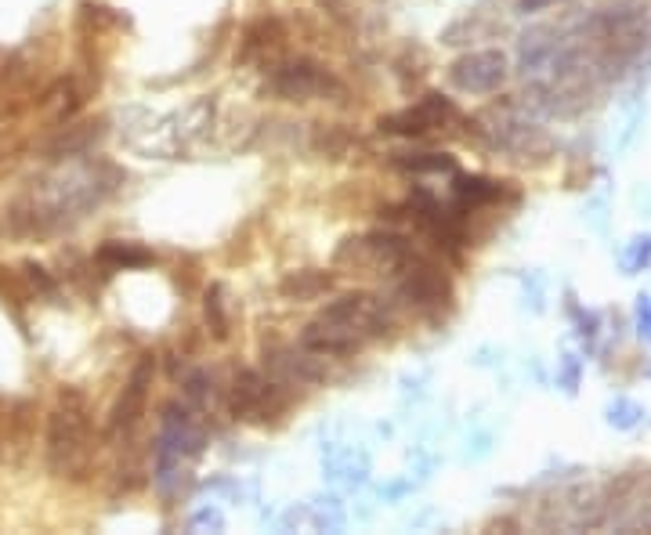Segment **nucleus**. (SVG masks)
<instances>
[{
    "label": "nucleus",
    "mask_w": 651,
    "mask_h": 535,
    "mask_svg": "<svg viewBox=\"0 0 651 535\" xmlns=\"http://www.w3.org/2000/svg\"><path fill=\"white\" fill-rule=\"evenodd\" d=\"M102 257L105 264H113V268H138V264H149L152 261V254L149 250H142V246H134V243H105L102 246Z\"/></svg>",
    "instance_id": "10"
},
{
    "label": "nucleus",
    "mask_w": 651,
    "mask_h": 535,
    "mask_svg": "<svg viewBox=\"0 0 651 535\" xmlns=\"http://www.w3.org/2000/svg\"><path fill=\"white\" fill-rule=\"evenodd\" d=\"M149 373H152V358H145L142 366L134 369L131 384H127L120 405H116L113 431H131L134 423H138V416H142V405H145V384H149Z\"/></svg>",
    "instance_id": "8"
},
{
    "label": "nucleus",
    "mask_w": 651,
    "mask_h": 535,
    "mask_svg": "<svg viewBox=\"0 0 651 535\" xmlns=\"http://www.w3.org/2000/svg\"><path fill=\"white\" fill-rule=\"evenodd\" d=\"M91 456V420H87V402L76 391L62 395V405L51 413L48 431V460L58 474H76L87 467Z\"/></svg>",
    "instance_id": "2"
},
{
    "label": "nucleus",
    "mask_w": 651,
    "mask_h": 535,
    "mask_svg": "<svg viewBox=\"0 0 651 535\" xmlns=\"http://www.w3.org/2000/svg\"><path fill=\"white\" fill-rule=\"evenodd\" d=\"M384 326L387 319L373 293H348L304 329V348L315 355H351L369 337H380Z\"/></svg>",
    "instance_id": "1"
},
{
    "label": "nucleus",
    "mask_w": 651,
    "mask_h": 535,
    "mask_svg": "<svg viewBox=\"0 0 651 535\" xmlns=\"http://www.w3.org/2000/svg\"><path fill=\"white\" fill-rule=\"evenodd\" d=\"M406 264H402V268H406ZM402 293H406L413 304H420V308H438L442 301H449V282L442 279V272H438L434 264L413 261V268H406Z\"/></svg>",
    "instance_id": "6"
},
{
    "label": "nucleus",
    "mask_w": 651,
    "mask_h": 535,
    "mask_svg": "<svg viewBox=\"0 0 651 535\" xmlns=\"http://www.w3.org/2000/svg\"><path fill=\"white\" fill-rule=\"evenodd\" d=\"M290 398L279 391V384H268L265 376L243 373L232 387V413L236 420H268V416L286 413Z\"/></svg>",
    "instance_id": "3"
},
{
    "label": "nucleus",
    "mask_w": 651,
    "mask_h": 535,
    "mask_svg": "<svg viewBox=\"0 0 651 535\" xmlns=\"http://www.w3.org/2000/svg\"><path fill=\"white\" fill-rule=\"evenodd\" d=\"M503 76H507V58L496 55V51H482V55L463 58L453 66V80L463 91H492V87L503 84Z\"/></svg>",
    "instance_id": "5"
},
{
    "label": "nucleus",
    "mask_w": 651,
    "mask_h": 535,
    "mask_svg": "<svg viewBox=\"0 0 651 535\" xmlns=\"http://www.w3.org/2000/svg\"><path fill=\"white\" fill-rule=\"evenodd\" d=\"M409 170L424 174V170H453V160L449 156H434V152H420V160H409Z\"/></svg>",
    "instance_id": "13"
},
{
    "label": "nucleus",
    "mask_w": 651,
    "mask_h": 535,
    "mask_svg": "<svg viewBox=\"0 0 651 535\" xmlns=\"http://www.w3.org/2000/svg\"><path fill=\"white\" fill-rule=\"evenodd\" d=\"M460 199L471 203V207H482V203H496L500 199V185L489 178H463L460 181Z\"/></svg>",
    "instance_id": "12"
},
{
    "label": "nucleus",
    "mask_w": 651,
    "mask_h": 535,
    "mask_svg": "<svg viewBox=\"0 0 651 535\" xmlns=\"http://www.w3.org/2000/svg\"><path fill=\"white\" fill-rule=\"evenodd\" d=\"M453 116H456V109L445 102L442 94H427L416 109L387 116V120H380V127H384V131H395V134H427V131H434V127H442L445 120H453Z\"/></svg>",
    "instance_id": "4"
},
{
    "label": "nucleus",
    "mask_w": 651,
    "mask_h": 535,
    "mask_svg": "<svg viewBox=\"0 0 651 535\" xmlns=\"http://www.w3.org/2000/svg\"><path fill=\"white\" fill-rule=\"evenodd\" d=\"M279 40H283V26H279V22H257V26H250V33H246L243 58H250L254 51H265V47H279Z\"/></svg>",
    "instance_id": "11"
},
{
    "label": "nucleus",
    "mask_w": 651,
    "mask_h": 535,
    "mask_svg": "<svg viewBox=\"0 0 651 535\" xmlns=\"http://www.w3.org/2000/svg\"><path fill=\"white\" fill-rule=\"evenodd\" d=\"M272 87L283 98H293V102H304V98H312V94H322L326 87H337L330 80V76L322 73L319 66H312V62H297V66H286L275 73Z\"/></svg>",
    "instance_id": "7"
},
{
    "label": "nucleus",
    "mask_w": 651,
    "mask_h": 535,
    "mask_svg": "<svg viewBox=\"0 0 651 535\" xmlns=\"http://www.w3.org/2000/svg\"><path fill=\"white\" fill-rule=\"evenodd\" d=\"M207 319H214V333H217V337H225L228 322H225V315H221V290H210L207 293Z\"/></svg>",
    "instance_id": "14"
},
{
    "label": "nucleus",
    "mask_w": 651,
    "mask_h": 535,
    "mask_svg": "<svg viewBox=\"0 0 651 535\" xmlns=\"http://www.w3.org/2000/svg\"><path fill=\"white\" fill-rule=\"evenodd\" d=\"M333 286V275H326V272H293V275H286L283 279V297H293V301H312V297H319V293H326Z\"/></svg>",
    "instance_id": "9"
}]
</instances>
